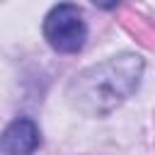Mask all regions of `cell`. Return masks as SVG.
Here are the masks:
<instances>
[{"label": "cell", "instance_id": "1", "mask_svg": "<svg viewBox=\"0 0 155 155\" xmlns=\"http://www.w3.org/2000/svg\"><path fill=\"white\" fill-rule=\"evenodd\" d=\"M143 68L145 63L138 53H119L90 65L70 80L68 102L87 116H104L138 90Z\"/></svg>", "mask_w": 155, "mask_h": 155}, {"label": "cell", "instance_id": "2", "mask_svg": "<svg viewBox=\"0 0 155 155\" xmlns=\"http://www.w3.org/2000/svg\"><path fill=\"white\" fill-rule=\"evenodd\" d=\"M44 36L61 53H78L87 41L82 10L73 2H58L44 19Z\"/></svg>", "mask_w": 155, "mask_h": 155}, {"label": "cell", "instance_id": "3", "mask_svg": "<svg viewBox=\"0 0 155 155\" xmlns=\"http://www.w3.org/2000/svg\"><path fill=\"white\" fill-rule=\"evenodd\" d=\"M39 143H41L39 126L27 116L15 119L2 133V153L5 155H34Z\"/></svg>", "mask_w": 155, "mask_h": 155}, {"label": "cell", "instance_id": "4", "mask_svg": "<svg viewBox=\"0 0 155 155\" xmlns=\"http://www.w3.org/2000/svg\"><path fill=\"white\" fill-rule=\"evenodd\" d=\"M92 2H94L99 10H114V7H116L121 0H92Z\"/></svg>", "mask_w": 155, "mask_h": 155}]
</instances>
